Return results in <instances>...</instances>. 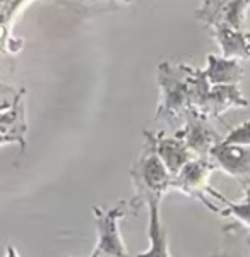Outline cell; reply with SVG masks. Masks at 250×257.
<instances>
[{"mask_svg":"<svg viewBox=\"0 0 250 257\" xmlns=\"http://www.w3.org/2000/svg\"><path fill=\"white\" fill-rule=\"evenodd\" d=\"M131 178L134 185V196L129 201L132 213H137L144 206L161 204L165 194L172 190L173 175L160 158L151 139L144 138L143 149L132 161Z\"/></svg>","mask_w":250,"mask_h":257,"instance_id":"1","label":"cell"},{"mask_svg":"<svg viewBox=\"0 0 250 257\" xmlns=\"http://www.w3.org/2000/svg\"><path fill=\"white\" fill-rule=\"evenodd\" d=\"M158 101L156 120H165L173 128L183 125L194 110L189 86V64H175L165 60L158 65Z\"/></svg>","mask_w":250,"mask_h":257,"instance_id":"2","label":"cell"},{"mask_svg":"<svg viewBox=\"0 0 250 257\" xmlns=\"http://www.w3.org/2000/svg\"><path fill=\"white\" fill-rule=\"evenodd\" d=\"M127 211H132L129 201L118 202L110 209H103L99 206L93 208L94 226L98 231V243L94 250H98L101 257H132L127 252L120 231V221L125 218Z\"/></svg>","mask_w":250,"mask_h":257,"instance_id":"3","label":"cell"},{"mask_svg":"<svg viewBox=\"0 0 250 257\" xmlns=\"http://www.w3.org/2000/svg\"><path fill=\"white\" fill-rule=\"evenodd\" d=\"M216 168H218V165L211 158H197V156H195V158L190 160L189 163L173 177L172 190H178L183 196L202 202L209 211L219 214V209L221 208L216 206L214 202L211 201L209 194H207V189L211 187L209 178Z\"/></svg>","mask_w":250,"mask_h":257,"instance_id":"4","label":"cell"},{"mask_svg":"<svg viewBox=\"0 0 250 257\" xmlns=\"http://www.w3.org/2000/svg\"><path fill=\"white\" fill-rule=\"evenodd\" d=\"M26 89L2 86V113H0V138L4 144L18 143L21 153L26 149V105H24Z\"/></svg>","mask_w":250,"mask_h":257,"instance_id":"5","label":"cell"},{"mask_svg":"<svg viewBox=\"0 0 250 257\" xmlns=\"http://www.w3.org/2000/svg\"><path fill=\"white\" fill-rule=\"evenodd\" d=\"M175 134L185 141L197 158H211V151L224 139L221 132L212 125L211 118L197 110L190 111L183 125L178 127Z\"/></svg>","mask_w":250,"mask_h":257,"instance_id":"6","label":"cell"},{"mask_svg":"<svg viewBox=\"0 0 250 257\" xmlns=\"http://www.w3.org/2000/svg\"><path fill=\"white\" fill-rule=\"evenodd\" d=\"M211 160L226 175L235 178L241 187L250 185V146L248 144L219 143L211 151Z\"/></svg>","mask_w":250,"mask_h":257,"instance_id":"7","label":"cell"},{"mask_svg":"<svg viewBox=\"0 0 250 257\" xmlns=\"http://www.w3.org/2000/svg\"><path fill=\"white\" fill-rule=\"evenodd\" d=\"M250 105L248 98L243 96L240 91V84H219L209 86L207 93L204 94L201 105L197 106V111L202 115L212 118H219L224 111L231 108H247Z\"/></svg>","mask_w":250,"mask_h":257,"instance_id":"8","label":"cell"},{"mask_svg":"<svg viewBox=\"0 0 250 257\" xmlns=\"http://www.w3.org/2000/svg\"><path fill=\"white\" fill-rule=\"evenodd\" d=\"M144 138L151 139L154 148H156L160 158L163 160L168 172L175 177L180 170L189 163L190 160L195 158L194 153L190 151V148L187 146V143L182 138H178L177 134L166 136L163 131L161 132H149L144 131Z\"/></svg>","mask_w":250,"mask_h":257,"instance_id":"9","label":"cell"},{"mask_svg":"<svg viewBox=\"0 0 250 257\" xmlns=\"http://www.w3.org/2000/svg\"><path fill=\"white\" fill-rule=\"evenodd\" d=\"M212 31L218 47L221 48V55L228 59H240V60H250V43L247 38L245 30H235L228 24L218 23L212 28Z\"/></svg>","mask_w":250,"mask_h":257,"instance_id":"10","label":"cell"},{"mask_svg":"<svg viewBox=\"0 0 250 257\" xmlns=\"http://www.w3.org/2000/svg\"><path fill=\"white\" fill-rule=\"evenodd\" d=\"M207 67L206 77L212 86L219 84H240L245 77V67L240 59H228V57L209 55L206 57Z\"/></svg>","mask_w":250,"mask_h":257,"instance_id":"11","label":"cell"},{"mask_svg":"<svg viewBox=\"0 0 250 257\" xmlns=\"http://www.w3.org/2000/svg\"><path fill=\"white\" fill-rule=\"evenodd\" d=\"M149 211V248L134 257H172L170 255L168 231L161 219V204H153L148 208Z\"/></svg>","mask_w":250,"mask_h":257,"instance_id":"12","label":"cell"},{"mask_svg":"<svg viewBox=\"0 0 250 257\" xmlns=\"http://www.w3.org/2000/svg\"><path fill=\"white\" fill-rule=\"evenodd\" d=\"M207 194H209L211 199L218 201L219 204V216L223 218H235L240 225L247 226L250 230V199L245 197L243 202H231L230 199H226L221 192H218L216 189L209 187L207 189Z\"/></svg>","mask_w":250,"mask_h":257,"instance_id":"13","label":"cell"},{"mask_svg":"<svg viewBox=\"0 0 250 257\" xmlns=\"http://www.w3.org/2000/svg\"><path fill=\"white\" fill-rule=\"evenodd\" d=\"M248 6H250V0H226V4L221 7L214 24L223 23V24H228V26L235 28V30H243V23H245V16H247ZM214 24H212V26H214Z\"/></svg>","mask_w":250,"mask_h":257,"instance_id":"14","label":"cell"},{"mask_svg":"<svg viewBox=\"0 0 250 257\" xmlns=\"http://www.w3.org/2000/svg\"><path fill=\"white\" fill-rule=\"evenodd\" d=\"M224 4H226V0H201V6L195 11V16L199 21H202L204 26L211 28L218 19V14Z\"/></svg>","mask_w":250,"mask_h":257,"instance_id":"15","label":"cell"},{"mask_svg":"<svg viewBox=\"0 0 250 257\" xmlns=\"http://www.w3.org/2000/svg\"><path fill=\"white\" fill-rule=\"evenodd\" d=\"M67 4H82V9L84 7H91V9L96 11H113L125 7L131 4V0H67Z\"/></svg>","mask_w":250,"mask_h":257,"instance_id":"16","label":"cell"},{"mask_svg":"<svg viewBox=\"0 0 250 257\" xmlns=\"http://www.w3.org/2000/svg\"><path fill=\"white\" fill-rule=\"evenodd\" d=\"M224 143H235V144H248L250 146V120L243 122L240 125L230 128L224 136Z\"/></svg>","mask_w":250,"mask_h":257,"instance_id":"17","label":"cell"},{"mask_svg":"<svg viewBox=\"0 0 250 257\" xmlns=\"http://www.w3.org/2000/svg\"><path fill=\"white\" fill-rule=\"evenodd\" d=\"M28 2H31V0H19V2H18V4H14V6H12V9L2 18V31H4V38H2V41H4V48L7 47V41H9L11 24L14 23V18L19 14L21 11H23V7L26 6Z\"/></svg>","mask_w":250,"mask_h":257,"instance_id":"18","label":"cell"},{"mask_svg":"<svg viewBox=\"0 0 250 257\" xmlns=\"http://www.w3.org/2000/svg\"><path fill=\"white\" fill-rule=\"evenodd\" d=\"M18 2H19V0H2V18L12 9V6H14V4H18Z\"/></svg>","mask_w":250,"mask_h":257,"instance_id":"19","label":"cell"},{"mask_svg":"<svg viewBox=\"0 0 250 257\" xmlns=\"http://www.w3.org/2000/svg\"><path fill=\"white\" fill-rule=\"evenodd\" d=\"M7 257H19L18 250H16V248L12 247V245H9V247H7Z\"/></svg>","mask_w":250,"mask_h":257,"instance_id":"20","label":"cell"},{"mask_svg":"<svg viewBox=\"0 0 250 257\" xmlns=\"http://www.w3.org/2000/svg\"><path fill=\"white\" fill-rule=\"evenodd\" d=\"M89 257H101V255H99V252H98V250H93V254H91Z\"/></svg>","mask_w":250,"mask_h":257,"instance_id":"21","label":"cell"},{"mask_svg":"<svg viewBox=\"0 0 250 257\" xmlns=\"http://www.w3.org/2000/svg\"><path fill=\"white\" fill-rule=\"evenodd\" d=\"M247 38H248V43H250V31H247Z\"/></svg>","mask_w":250,"mask_h":257,"instance_id":"22","label":"cell"}]
</instances>
